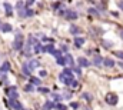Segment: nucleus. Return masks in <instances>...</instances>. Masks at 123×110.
<instances>
[{"label": "nucleus", "mask_w": 123, "mask_h": 110, "mask_svg": "<svg viewBox=\"0 0 123 110\" xmlns=\"http://www.w3.org/2000/svg\"><path fill=\"white\" fill-rule=\"evenodd\" d=\"M59 80H60L63 84H72V83L74 82V77H73V72L70 70V69H64L63 72H62L60 74H59Z\"/></svg>", "instance_id": "obj_1"}, {"label": "nucleus", "mask_w": 123, "mask_h": 110, "mask_svg": "<svg viewBox=\"0 0 123 110\" xmlns=\"http://www.w3.org/2000/svg\"><path fill=\"white\" fill-rule=\"evenodd\" d=\"M39 66H40V61H39V60H29L27 63L23 64V73H25L26 76H30V73L34 69H37Z\"/></svg>", "instance_id": "obj_2"}, {"label": "nucleus", "mask_w": 123, "mask_h": 110, "mask_svg": "<svg viewBox=\"0 0 123 110\" xmlns=\"http://www.w3.org/2000/svg\"><path fill=\"white\" fill-rule=\"evenodd\" d=\"M22 47H23V36H22V33H17L14 37V42H13V49L22 50Z\"/></svg>", "instance_id": "obj_3"}, {"label": "nucleus", "mask_w": 123, "mask_h": 110, "mask_svg": "<svg viewBox=\"0 0 123 110\" xmlns=\"http://www.w3.org/2000/svg\"><path fill=\"white\" fill-rule=\"evenodd\" d=\"M37 42H36V39L33 37V36H30L29 37V40H27V44H26V47H25V55L27 56H30V53H31V44H36Z\"/></svg>", "instance_id": "obj_4"}, {"label": "nucleus", "mask_w": 123, "mask_h": 110, "mask_svg": "<svg viewBox=\"0 0 123 110\" xmlns=\"http://www.w3.org/2000/svg\"><path fill=\"white\" fill-rule=\"evenodd\" d=\"M117 100H119V97H117L115 93H107V96H106V102H107V104L115 106V104H117Z\"/></svg>", "instance_id": "obj_5"}, {"label": "nucleus", "mask_w": 123, "mask_h": 110, "mask_svg": "<svg viewBox=\"0 0 123 110\" xmlns=\"http://www.w3.org/2000/svg\"><path fill=\"white\" fill-rule=\"evenodd\" d=\"M6 93H7V96H9V99H17V90H16V87L14 86H12V87H7L6 89Z\"/></svg>", "instance_id": "obj_6"}, {"label": "nucleus", "mask_w": 123, "mask_h": 110, "mask_svg": "<svg viewBox=\"0 0 123 110\" xmlns=\"http://www.w3.org/2000/svg\"><path fill=\"white\" fill-rule=\"evenodd\" d=\"M9 104L12 106V109L13 110H25L23 109V106H22L16 99H9Z\"/></svg>", "instance_id": "obj_7"}, {"label": "nucleus", "mask_w": 123, "mask_h": 110, "mask_svg": "<svg viewBox=\"0 0 123 110\" xmlns=\"http://www.w3.org/2000/svg\"><path fill=\"white\" fill-rule=\"evenodd\" d=\"M19 14H20V17H30L34 14V12L29 9V7H26V9H22V10H19Z\"/></svg>", "instance_id": "obj_8"}, {"label": "nucleus", "mask_w": 123, "mask_h": 110, "mask_svg": "<svg viewBox=\"0 0 123 110\" xmlns=\"http://www.w3.org/2000/svg\"><path fill=\"white\" fill-rule=\"evenodd\" d=\"M64 17L69 20H74V19H77V13L74 10H64Z\"/></svg>", "instance_id": "obj_9"}, {"label": "nucleus", "mask_w": 123, "mask_h": 110, "mask_svg": "<svg viewBox=\"0 0 123 110\" xmlns=\"http://www.w3.org/2000/svg\"><path fill=\"white\" fill-rule=\"evenodd\" d=\"M3 6H4V10H6V16L10 17V16L13 14V7H12V4H10V3H4Z\"/></svg>", "instance_id": "obj_10"}, {"label": "nucleus", "mask_w": 123, "mask_h": 110, "mask_svg": "<svg viewBox=\"0 0 123 110\" xmlns=\"http://www.w3.org/2000/svg\"><path fill=\"white\" fill-rule=\"evenodd\" d=\"M77 61H79V64H80L82 67H89V66H90L89 60H87V59H85V57H79V60H77Z\"/></svg>", "instance_id": "obj_11"}, {"label": "nucleus", "mask_w": 123, "mask_h": 110, "mask_svg": "<svg viewBox=\"0 0 123 110\" xmlns=\"http://www.w3.org/2000/svg\"><path fill=\"white\" fill-rule=\"evenodd\" d=\"M85 40H86V39H83V37H76V39H74V46H76V47H82V46L85 44Z\"/></svg>", "instance_id": "obj_12"}, {"label": "nucleus", "mask_w": 123, "mask_h": 110, "mask_svg": "<svg viewBox=\"0 0 123 110\" xmlns=\"http://www.w3.org/2000/svg\"><path fill=\"white\" fill-rule=\"evenodd\" d=\"M9 70H10V63H9V61H4V63L1 64V67H0V72H1V73H7Z\"/></svg>", "instance_id": "obj_13"}, {"label": "nucleus", "mask_w": 123, "mask_h": 110, "mask_svg": "<svg viewBox=\"0 0 123 110\" xmlns=\"http://www.w3.org/2000/svg\"><path fill=\"white\" fill-rule=\"evenodd\" d=\"M52 109H55V103L53 102H46L43 104V107H42V110H52Z\"/></svg>", "instance_id": "obj_14"}, {"label": "nucleus", "mask_w": 123, "mask_h": 110, "mask_svg": "<svg viewBox=\"0 0 123 110\" xmlns=\"http://www.w3.org/2000/svg\"><path fill=\"white\" fill-rule=\"evenodd\" d=\"M102 63H103V59H102L99 55H96L94 57H93V64H94V66H100Z\"/></svg>", "instance_id": "obj_15"}, {"label": "nucleus", "mask_w": 123, "mask_h": 110, "mask_svg": "<svg viewBox=\"0 0 123 110\" xmlns=\"http://www.w3.org/2000/svg\"><path fill=\"white\" fill-rule=\"evenodd\" d=\"M103 64H105L106 67H113V66H115V61H113L112 59H109V57H106V59L103 60Z\"/></svg>", "instance_id": "obj_16"}, {"label": "nucleus", "mask_w": 123, "mask_h": 110, "mask_svg": "<svg viewBox=\"0 0 123 110\" xmlns=\"http://www.w3.org/2000/svg\"><path fill=\"white\" fill-rule=\"evenodd\" d=\"M30 84H33V86H39V87H40L42 80H40L39 77H30Z\"/></svg>", "instance_id": "obj_17"}, {"label": "nucleus", "mask_w": 123, "mask_h": 110, "mask_svg": "<svg viewBox=\"0 0 123 110\" xmlns=\"http://www.w3.org/2000/svg\"><path fill=\"white\" fill-rule=\"evenodd\" d=\"M64 60H66V63H67V64H72V66L74 64V60H73V57H72V55H69V53L64 56Z\"/></svg>", "instance_id": "obj_18"}, {"label": "nucleus", "mask_w": 123, "mask_h": 110, "mask_svg": "<svg viewBox=\"0 0 123 110\" xmlns=\"http://www.w3.org/2000/svg\"><path fill=\"white\" fill-rule=\"evenodd\" d=\"M40 52H44V47L40 43H36L34 44V53H40Z\"/></svg>", "instance_id": "obj_19"}, {"label": "nucleus", "mask_w": 123, "mask_h": 110, "mask_svg": "<svg viewBox=\"0 0 123 110\" xmlns=\"http://www.w3.org/2000/svg\"><path fill=\"white\" fill-rule=\"evenodd\" d=\"M44 52H47V53H52V55H55L56 49H55V46H53V44H49V46H46V47H44Z\"/></svg>", "instance_id": "obj_20"}, {"label": "nucleus", "mask_w": 123, "mask_h": 110, "mask_svg": "<svg viewBox=\"0 0 123 110\" xmlns=\"http://www.w3.org/2000/svg\"><path fill=\"white\" fill-rule=\"evenodd\" d=\"M69 31H70L72 34H79V33H80L82 30H80V29L77 27V26H70V29H69Z\"/></svg>", "instance_id": "obj_21"}, {"label": "nucleus", "mask_w": 123, "mask_h": 110, "mask_svg": "<svg viewBox=\"0 0 123 110\" xmlns=\"http://www.w3.org/2000/svg\"><path fill=\"white\" fill-rule=\"evenodd\" d=\"M1 31H4V33H9V31H12V26H10L9 23L3 24V26H1Z\"/></svg>", "instance_id": "obj_22"}, {"label": "nucleus", "mask_w": 123, "mask_h": 110, "mask_svg": "<svg viewBox=\"0 0 123 110\" xmlns=\"http://www.w3.org/2000/svg\"><path fill=\"white\" fill-rule=\"evenodd\" d=\"M70 107H72L73 110H77L79 107H80V104H79L77 102H72V103H70Z\"/></svg>", "instance_id": "obj_23"}, {"label": "nucleus", "mask_w": 123, "mask_h": 110, "mask_svg": "<svg viewBox=\"0 0 123 110\" xmlns=\"http://www.w3.org/2000/svg\"><path fill=\"white\" fill-rule=\"evenodd\" d=\"M57 64H60V66H64L66 64V60H64V57H57Z\"/></svg>", "instance_id": "obj_24"}, {"label": "nucleus", "mask_w": 123, "mask_h": 110, "mask_svg": "<svg viewBox=\"0 0 123 110\" xmlns=\"http://www.w3.org/2000/svg\"><path fill=\"white\" fill-rule=\"evenodd\" d=\"M37 90H39V92H40V93H50V90H49V89H47V87H39V89H37Z\"/></svg>", "instance_id": "obj_25"}, {"label": "nucleus", "mask_w": 123, "mask_h": 110, "mask_svg": "<svg viewBox=\"0 0 123 110\" xmlns=\"http://www.w3.org/2000/svg\"><path fill=\"white\" fill-rule=\"evenodd\" d=\"M83 99H86L87 102H92V96L89 93H83Z\"/></svg>", "instance_id": "obj_26"}, {"label": "nucleus", "mask_w": 123, "mask_h": 110, "mask_svg": "<svg viewBox=\"0 0 123 110\" xmlns=\"http://www.w3.org/2000/svg\"><path fill=\"white\" fill-rule=\"evenodd\" d=\"M56 109H57V110H67V107H66L64 104H62V103H59V104L56 106Z\"/></svg>", "instance_id": "obj_27"}, {"label": "nucleus", "mask_w": 123, "mask_h": 110, "mask_svg": "<svg viewBox=\"0 0 123 110\" xmlns=\"http://www.w3.org/2000/svg\"><path fill=\"white\" fill-rule=\"evenodd\" d=\"M52 99H53V100H60L62 96H60V94H56V93H55V94H52Z\"/></svg>", "instance_id": "obj_28"}, {"label": "nucleus", "mask_w": 123, "mask_h": 110, "mask_svg": "<svg viewBox=\"0 0 123 110\" xmlns=\"http://www.w3.org/2000/svg\"><path fill=\"white\" fill-rule=\"evenodd\" d=\"M39 74H40V77H46V76H47V72H46V70H40Z\"/></svg>", "instance_id": "obj_29"}, {"label": "nucleus", "mask_w": 123, "mask_h": 110, "mask_svg": "<svg viewBox=\"0 0 123 110\" xmlns=\"http://www.w3.org/2000/svg\"><path fill=\"white\" fill-rule=\"evenodd\" d=\"M25 90H26V92H31V90H33V84H27V86L25 87Z\"/></svg>", "instance_id": "obj_30"}, {"label": "nucleus", "mask_w": 123, "mask_h": 110, "mask_svg": "<svg viewBox=\"0 0 123 110\" xmlns=\"http://www.w3.org/2000/svg\"><path fill=\"white\" fill-rule=\"evenodd\" d=\"M70 87H73V89H77V87H79V83H77L76 80H74V82H73L72 84H70Z\"/></svg>", "instance_id": "obj_31"}, {"label": "nucleus", "mask_w": 123, "mask_h": 110, "mask_svg": "<svg viewBox=\"0 0 123 110\" xmlns=\"http://www.w3.org/2000/svg\"><path fill=\"white\" fill-rule=\"evenodd\" d=\"M89 13H92V14H96V16H99V12H97V10H94V9H90V10H89Z\"/></svg>", "instance_id": "obj_32"}, {"label": "nucleus", "mask_w": 123, "mask_h": 110, "mask_svg": "<svg viewBox=\"0 0 123 110\" xmlns=\"http://www.w3.org/2000/svg\"><path fill=\"white\" fill-rule=\"evenodd\" d=\"M73 70H74V73H76V74H79V76L82 74V73H80V69H79V67H73Z\"/></svg>", "instance_id": "obj_33"}, {"label": "nucleus", "mask_w": 123, "mask_h": 110, "mask_svg": "<svg viewBox=\"0 0 123 110\" xmlns=\"http://www.w3.org/2000/svg\"><path fill=\"white\" fill-rule=\"evenodd\" d=\"M116 56L120 57V59H123V52H116Z\"/></svg>", "instance_id": "obj_34"}, {"label": "nucleus", "mask_w": 123, "mask_h": 110, "mask_svg": "<svg viewBox=\"0 0 123 110\" xmlns=\"http://www.w3.org/2000/svg\"><path fill=\"white\" fill-rule=\"evenodd\" d=\"M119 36H120V39L123 40V29H119Z\"/></svg>", "instance_id": "obj_35"}, {"label": "nucleus", "mask_w": 123, "mask_h": 110, "mask_svg": "<svg viewBox=\"0 0 123 110\" xmlns=\"http://www.w3.org/2000/svg\"><path fill=\"white\" fill-rule=\"evenodd\" d=\"M33 1H34V0H26V7H27V6H30Z\"/></svg>", "instance_id": "obj_36"}, {"label": "nucleus", "mask_w": 123, "mask_h": 110, "mask_svg": "<svg viewBox=\"0 0 123 110\" xmlns=\"http://www.w3.org/2000/svg\"><path fill=\"white\" fill-rule=\"evenodd\" d=\"M117 6H119V9H120V10H123V1H119V3H117Z\"/></svg>", "instance_id": "obj_37"}, {"label": "nucleus", "mask_w": 123, "mask_h": 110, "mask_svg": "<svg viewBox=\"0 0 123 110\" xmlns=\"http://www.w3.org/2000/svg\"><path fill=\"white\" fill-rule=\"evenodd\" d=\"M63 97H64V99H70V97H72V96H70V93H66V94H64V96H63Z\"/></svg>", "instance_id": "obj_38"}, {"label": "nucleus", "mask_w": 123, "mask_h": 110, "mask_svg": "<svg viewBox=\"0 0 123 110\" xmlns=\"http://www.w3.org/2000/svg\"><path fill=\"white\" fill-rule=\"evenodd\" d=\"M119 66H120V67L123 69V63H122V61H119Z\"/></svg>", "instance_id": "obj_39"}, {"label": "nucleus", "mask_w": 123, "mask_h": 110, "mask_svg": "<svg viewBox=\"0 0 123 110\" xmlns=\"http://www.w3.org/2000/svg\"><path fill=\"white\" fill-rule=\"evenodd\" d=\"M85 110H89V109H85Z\"/></svg>", "instance_id": "obj_40"}]
</instances>
